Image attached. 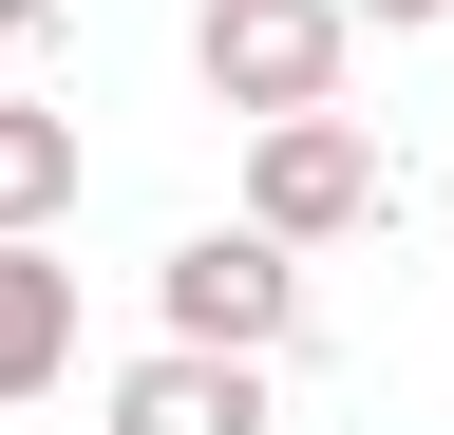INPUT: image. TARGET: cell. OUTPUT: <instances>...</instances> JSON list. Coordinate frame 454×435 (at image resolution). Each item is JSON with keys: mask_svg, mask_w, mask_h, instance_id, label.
Returning <instances> with one entry per match:
<instances>
[{"mask_svg": "<svg viewBox=\"0 0 454 435\" xmlns=\"http://www.w3.org/2000/svg\"><path fill=\"white\" fill-rule=\"evenodd\" d=\"M397 208V171H379V133L340 114H247V228H284V246H340V228H379Z\"/></svg>", "mask_w": 454, "mask_h": 435, "instance_id": "obj_1", "label": "cell"}, {"mask_svg": "<svg viewBox=\"0 0 454 435\" xmlns=\"http://www.w3.org/2000/svg\"><path fill=\"white\" fill-rule=\"evenodd\" d=\"M152 303H170V341L284 360V341H303V246H284V228H190V246L152 265Z\"/></svg>", "mask_w": 454, "mask_h": 435, "instance_id": "obj_2", "label": "cell"}, {"mask_svg": "<svg viewBox=\"0 0 454 435\" xmlns=\"http://www.w3.org/2000/svg\"><path fill=\"white\" fill-rule=\"evenodd\" d=\"M340 38H360L340 0H208V19H190V76L227 95V114H322V95H340Z\"/></svg>", "mask_w": 454, "mask_h": 435, "instance_id": "obj_3", "label": "cell"}, {"mask_svg": "<svg viewBox=\"0 0 454 435\" xmlns=\"http://www.w3.org/2000/svg\"><path fill=\"white\" fill-rule=\"evenodd\" d=\"M114 435H265V360H227V341H152L133 378H114Z\"/></svg>", "mask_w": 454, "mask_h": 435, "instance_id": "obj_4", "label": "cell"}, {"mask_svg": "<svg viewBox=\"0 0 454 435\" xmlns=\"http://www.w3.org/2000/svg\"><path fill=\"white\" fill-rule=\"evenodd\" d=\"M57 378H76V265H57V228H0V416Z\"/></svg>", "mask_w": 454, "mask_h": 435, "instance_id": "obj_5", "label": "cell"}, {"mask_svg": "<svg viewBox=\"0 0 454 435\" xmlns=\"http://www.w3.org/2000/svg\"><path fill=\"white\" fill-rule=\"evenodd\" d=\"M57 208H76V114L0 95V228H57Z\"/></svg>", "mask_w": 454, "mask_h": 435, "instance_id": "obj_6", "label": "cell"}, {"mask_svg": "<svg viewBox=\"0 0 454 435\" xmlns=\"http://www.w3.org/2000/svg\"><path fill=\"white\" fill-rule=\"evenodd\" d=\"M340 19H379V38H435V19H454V0H340Z\"/></svg>", "mask_w": 454, "mask_h": 435, "instance_id": "obj_7", "label": "cell"}, {"mask_svg": "<svg viewBox=\"0 0 454 435\" xmlns=\"http://www.w3.org/2000/svg\"><path fill=\"white\" fill-rule=\"evenodd\" d=\"M38 19H57V0H0V38H38Z\"/></svg>", "mask_w": 454, "mask_h": 435, "instance_id": "obj_8", "label": "cell"}]
</instances>
